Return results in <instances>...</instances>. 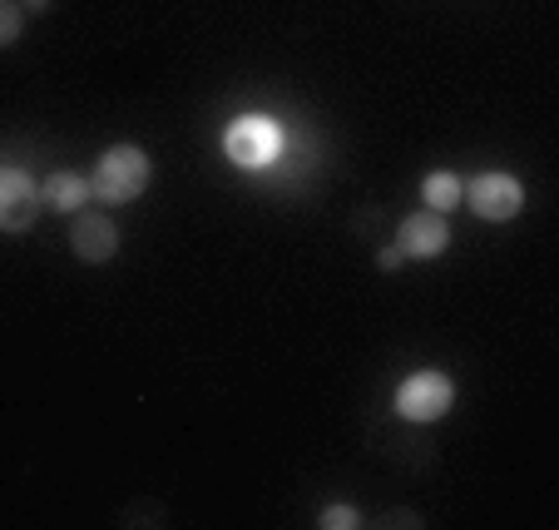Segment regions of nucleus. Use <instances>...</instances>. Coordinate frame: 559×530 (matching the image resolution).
<instances>
[{
    "label": "nucleus",
    "mask_w": 559,
    "mask_h": 530,
    "mask_svg": "<svg viewBox=\"0 0 559 530\" xmlns=\"http://www.w3.org/2000/svg\"><path fill=\"white\" fill-rule=\"evenodd\" d=\"M317 526L322 530H357L361 516H357V506H328L322 516H317Z\"/></svg>",
    "instance_id": "nucleus-11"
},
{
    "label": "nucleus",
    "mask_w": 559,
    "mask_h": 530,
    "mask_svg": "<svg viewBox=\"0 0 559 530\" xmlns=\"http://www.w3.org/2000/svg\"><path fill=\"white\" fill-rule=\"evenodd\" d=\"M461 179L455 174H426V184H421V199H426V209H436V213H451L455 203H461Z\"/></svg>",
    "instance_id": "nucleus-9"
},
{
    "label": "nucleus",
    "mask_w": 559,
    "mask_h": 530,
    "mask_svg": "<svg viewBox=\"0 0 559 530\" xmlns=\"http://www.w3.org/2000/svg\"><path fill=\"white\" fill-rule=\"evenodd\" d=\"M55 0H21V11H50Z\"/></svg>",
    "instance_id": "nucleus-13"
},
{
    "label": "nucleus",
    "mask_w": 559,
    "mask_h": 530,
    "mask_svg": "<svg viewBox=\"0 0 559 530\" xmlns=\"http://www.w3.org/2000/svg\"><path fill=\"white\" fill-rule=\"evenodd\" d=\"M461 203H471V209L480 213V219H490V223H506V219H515L520 213L525 189H520V179H510V174H480V179L461 193Z\"/></svg>",
    "instance_id": "nucleus-5"
},
{
    "label": "nucleus",
    "mask_w": 559,
    "mask_h": 530,
    "mask_svg": "<svg viewBox=\"0 0 559 530\" xmlns=\"http://www.w3.org/2000/svg\"><path fill=\"white\" fill-rule=\"evenodd\" d=\"M40 199H45V209H55V213H80L85 209V199H95V193H90V184L80 179V174L55 169L50 179H45Z\"/></svg>",
    "instance_id": "nucleus-8"
},
{
    "label": "nucleus",
    "mask_w": 559,
    "mask_h": 530,
    "mask_svg": "<svg viewBox=\"0 0 559 530\" xmlns=\"http://www.w3.org/2000/svg\"><path fill=\"white\" fill-rule=\"evenodd\" d=\"M223 149L238 169H267V164L283 154V129L267 115H238L223 134Z\"/></svg>",
    "instance_id": "nucleus-2"
},
{
    "label": "nucleus",
    "mask_w": 559,
    "mask_h": 530,
    "mask_svg": "<svg viewBox=\"0 0 559 530\" xmlns=\"http://www.w3.org/2000/svg\"><path fill=\"white\" fill-rule=\"evenodd\" d=\"M70 254L80 258V263H109V258L119 254V228L109 213H85L80 209V219H74L70 228Z\"/></svg>",
    "instance_id": "nucleus-6"
},
{
    "label": "nucleus",
    "mask_w": 559,
    "mask_h": 530,
    "mask_svg": "<svg viewBox=\"0 0 559 530\" xmlns=\"http://www.w3.org/2000/svg\"><path fill=\"white\" fill-rule=\"evenodd\" d=\"M148 189V160L144 149L134 144H115L105 149V160L95 164V179H90V193L105 203H129Z\"/></svg>",
    "instance_id": "nucleus-1"
},
{
    "label": "nucleus",
    "mask_w": 559,
    "mask_h": 530,
    "mask_svg": "<svg viewBox=\"0 0 559 530\" xmlns=\"http://www.w3.org/2000/svg\"><path fill=\"white\" fill-rule=\"evenodd\" d=\"M402 248H396V244H386V248H381V254H377V268H386V273H391V268H402Z\"/></svg>",
    "instance_id": "nucleus-12"
},
{
    "label": "nucleus",
    "mask_w": 559,
    "mask_h": 530,
    "mask_svg": "<svg viewBox=\"0 0 559 530\" xmlns=\"http://www.w3.org/2000/svg\"><path fill=\"white\" fill-rule=\"evenodd\" d=\"M21 25H25L21 0H0V50L21 40Z\"/></svg>",
    "instance_id": "nucleus-10"
},
{
    "label": "nucleus",
    "mask_w": 559,
    "mask_h": 530,
    "mask_svg": "<svg viewBox=\"0 0 559 530\" xmlns=\"http://www.w3.org/2000/svg\"><path fill=\"white\" fill-rule=\"evenodd\" d=\"M445 244H451V228H445V213L421 209L402 219V234H396V248L406 258H441Z\"/></svg>",
    "instance_id": "nucleus-7"
},
{
    "label": "nucleus",
    "mask_w": 559,
    "mask_h": 530,
    "mask_svg": "<svg viewBox=\"0 0 559 530\" xmlns=\"http://www.w3.org/2000/svg\"><path fill=\"white\" fill-rule=\"evenodd\" d=\"M40 184L25 169H0V234H25L40 219Z\"/></svg>",
    "instance_id": "nucleus-4"
},
{
    "label": "nucleus",
    "mask_w": 559,
    "mask_h": 530,
    "mask_svg": "<svg viewBox=\"0 0 559 530\" xmlns=\"http://www.w3.org/2000/svg\"><path fill=\"white\" fill-rule=\"evenodd\" d=\"M451 402H455V387L441 372H416V377L402 382V392H396V412L406 422H441L451 412Z\"/></svg>",
    "instance_id": "nucleus-3"
}]
</instances>
